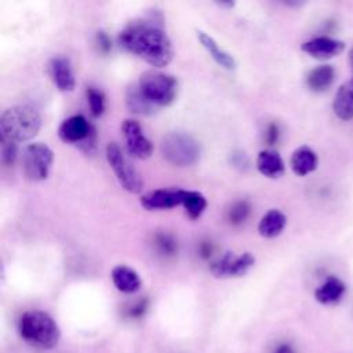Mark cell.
<instances>
[{"instance_id":"cell-31","label":"cell","mask_w":353,"mask_h":353,"mask_svg":"<svg viewBox=\"0 0 353 353\" xmlns=\"http://www.w3.org/2000/svg\"><path fill=\"white\" fill-rule=\"evenodd\" d=\"M349 61H350V66H352V69H353V48H352V51H350V55H349Z\"/></svg>"},{"instance_id":"cell-3","label":"cell","mask_w":353,"mask_h":353,"mask_svg":"<svg viewBox=\"0 0 353 353\" xmlns=\"http://www.w3.org/2000/svg\"><path fill=\"white\" fill-rule=\"evenodd\" d=\"M41 128L39 112L29 105L7 108L0 117V137L15 143L33 139Z\"/></svg>"},{"instance_id":"cell-30","label":"cell","mask_w":353,"mask_h":353,"mask_svg":"<svg viewBox=\"0 0 353 353\" xmlns=\"http://www.w3.org/2000/svg\"><path fill=\"white\" fill-rule=\"evenodd\" d=\"M218 6H219V7H228V8H232V7L234 6V3H233V1H221V3H218Z\"/></svg>"},{"instance_id":"cell-20","label":"cell","mask_w":353,"mask_h":353,"mask_svg":"<svg viewBox=\"0 0 353 353\" xmlns=\"http://www.w3.org/2000/svg\"><path fill=\"white\" fill-rule=\"evenodd\" d=\"M287 225V216L283 211L272 208L269 210L258 223V232L265 239H274L280 236Z\"/></svg>"},{"instance_id":"cell-7","label":"cell","mask_w":353,"mask_h":353,"mask_svg":"<svg viewBox=\"0 0 353 353\" xmlns=\"http://www.w3.org/2000/svg\"><path fill=\"white\" fill-rule=\"evenodd\" d=\"M58 137L66 143L79 145L87 154L95 152V130L83 114H73L65 119L58 128Z\"/></svg>"},{"instance_id":"cell-5","label":"cell","mask_w":353,"mask_h":353,"mask_svg":"<svg viewBox=\"0 0 353 353\" xmlns=\"http://www.w3.org/2000/svg\"><path fill=\"white\" fill-rule=\"evenodd\" d=\"M138 85L154 106H170L178 92V83L172 74L160 70H146L141 74Z\"/></svg>"},{"instance_id":"cell-4","label":"cell","mask_w":353,"mask_h":353,"mask_svg":"<svg viewBox=\"0 0 353 353\" xmlns=\"http://www.w3.org/2000/svg\"><path fill=\"white\" fill-rule=\"evenodd\" d=\"M160 150L163 157L176 167L192 165L201 154L199 141L183 131H172L164 135L160 143Z\"/></svg>"},{"instance_id":"cell-2","label":"cell","mask_w":353,"mask_h":353,"mask_svg":"<svg viewBox=\"0 0 353 353\" xmlns=\"http://www.w3.org/2000/svg\"><path fill=\"white\" fill-rule=\"evenodd\" d=\"M18 332L26 343L39 349H52L61 338L57 321L43 310L25 312L19 319Z\"/></svg>"},{"instance_id":"cell-17","label":"cell","mask_w":353,"mask_h":353,"mask_svg":"<svg viewBox=\"0 0 353 353\" xmlns=\"http://www.w3.org/2000/svg\"><path fill=\"white\" fill-rule=\"evenodd\" d=\"M256 168L266 178H280L285 171V164L281 156L273 149L261 150L256 156Z\"/></svg>"},{"instance_id":"cell-11","label":"cell","mask_w":353,"mask_h":353,"mask_svg":"<svg viewBox=\"0 0 353 353\" xmlns=\"http://www.w3.org/2000/svg\"><path fill=\"white\" fill-rule=\"evenodd\" d=\"M186 189L181 188H161L143 193L141 196V205L148 211L170 210L182 205Z\"/></svg>"},{"instance_id":"cell-1","label":"cell","mask_w":353,"mask_h":353,"mask_svg":"<svg viewBox=\"0 0 353 353\" xmlns=\"http://www.w3.org/2000/svg\"><path fill=\"white\" fill-rule=\"evenodd\" d=\"M119 44L154 68L167 66L174 57L172 43L156 17L127 23L119 34Z\"/></svg>"},{"instance_id":"cell-14","label":"cell","mask_w":353,"mask_h":353,"mask_svg":"<svg viewBox=\"0 0 353 353\" xmlns=\"http://www.w3.org/2000/svg\"><path fill=\"white\" fill-rule=\"evenodd\" d=\"M346 292V284L336 276H328L314 291V298L321 305H336Z\"/></svg>"},{"instance_id":"cell-15","label":"cell","mask_w":353,"mask_h":353,"mask_svg":"<svg viewBox=\"0 0 353 353\" xmlns=\"http://www.w3.org/2000/svg\"><path fill=\"white\" fill-rule=\"evenodd\" d=\"M332 110L341 120L353 119V77L338 87L332 101Z\"/></svg>"},{"instance_id":"cell-9","label":"cell","mask_w":353,"mask_h":353,"mask_svg":"<svg viewBox=\"0 0 353 353\" xmlns=\"http://www.w3.org/2000/svg\"><path fill=\"white\" fill-rule=\"evenodd\" d=\"M255 265V256L251 252H241L234 255L228 251L221 256L215 258L210 263V272L216 279L241 277L247 274Z\"/></svg>"},{"instance_id":"cell-21","label":"cell","mask_w":353,"mask_h":353,"mask_svg":"<svg viewBox=\"0 0 353 353\" xmlns=\"http://www.w3.org/2000/svg\"><path fill=\"white\" fill-rule=\"evenodd\" d=\"M335 80V69L331 65H319L306 74V85L313 92L327 91Z\"/></svg>"},{"instance_id":"cell-8","label":"cell","mask_w":353,"mask_h":353,"mask_svg":"<svg viewBox=\"0 0 353 353\" xmlns=\"http://www.w3.org/2000/svg\"><path fill=\"white\" fill-rule=\"evenodd\" d=\"M54 161L51 148L43 142L26 145L22 153V168L28 179L33 182L47 179Z\"/></svg>"},{"instance_id":"cell-13","label":"cell","mask_w":353,"mask_h":353,"mask_svg":"<svg viewBox=\"0 0 353 353\" xmlns=\"http://www.w3.org/2000/svg\"><path fill=\"white\" fill-rule=\"evenodd\" d=\"M48 74L59 91H73L76 79L68 57H54L48 63Z\"/></svg>"},{"instance_id":"cell-12","label":"cell","mask_w":353,"mask_h":353,"mask_svg":"<svg viewBox=\"0 0 353 353\" xmlns=\"http://www.w3.org/2000/svg\"><path fill=\"white\" fill-rule=\"evenodd\" d=\"M301 48L312 58L325 61L342 54L345 50V43L328 36H319L302 43Z\"/></svg>"},{"instance_id":"cell-28","label":"cell","mask_w":353,"mask_h":353,"mask_svg":"<svg viewBox=\"0 0 353 353\" xmlns=\"http://www.w3.org/2000/svg\"><path fill=\"white\" fill-rule=\"evenodd\" d=\"M272 353H296V350L290 342H280L273 347Z\"/></svg>"},{"instance_id":"cell-6","label":"cell","mask_w":353,"mask_h":353,"mask_svg":"<svg viewBox=\"0 0 353 353\" xmlns=\"http://www.w3.org/2000/svg\"><path fill=\"white\" fill-rule=\"evenodd\" d=\"M106 160L113 170L119 183L124 190L132 194H138L143 189V182L137 171V168L130 163V160L123 153L121 148L116 142H109L106 145Z\"/></svg>"},{"instance_id":"cell-16","label":"cell","mask_w":353,"mask_h":353,"mask_svg":"<svg viewBox=\"0 0 353 353\" xmlns=\"http://www.w3.org/2000/svg\"><path fill=\"white\" fill-rule=\"evenodd\" d=\"M290 165L295 175L306 176L317 168L319 157L312 148L302 145L292 152L290 159Z\"/></svg>"},{"instance_id":"cell-24","label":"cell","mask_w":353,"mask_h":353,"mask_svg":"<svg viewBox=\"0 0 353 353\" xmlns=\"http://www.w3.org/2000/svg\"><path fill=\"white\" fill-rule=\"evenodd\" d=\"M85 97L88 102L90 112L94 117H99L105 112V95L101 90L95 87H87L85 90Z\"/></svg>"},{"instance_id":"cell-18","label":"cell","mask_w":353,"mask_h":353,"mask_svg":"<svg viewBox=\"0 0 353 353\" xmlns=\"http://www.w3.org/2000/svg\"><path fill=\"white\" fill-rule=\"evenodd\" d=\"M110 277H112L113 285L120 292H124V294H134L142 285L139 274L132 268H130L127 265L114 266L112 269Z\"/></svg>"},{"instance_id":"cell-26","label":"cell","mask_w":353,"mask_h":353,"mask_svg":"<svg viewBox=\"0 0 353 353\" xmlns=\"http://www.w3.org/2000/svg\"><path fill=\"white\" fill-rule=\"evenodd\" d=\"M0 141H1V161L4 165H12L17 159V143L1 137H0Z\"/></svg>"},{"instance_id":"cell-25","label":"cell","mask_w":353,"mask_h":353,"mask_svg":"<svg viewBox=\"0 0 353 353\" xmlns=\"http://www.w3.org/2000/svg\"><path fill=\"white\" fill-rule=\"evenodd\" d=\"M250 212V204L247 201H237L229 210V221L232 223H241L247 219Z\"/></svg>"},{"instance_id":"cell-23","label":"cell","mask_w":353,"mask_h":353,"mask_svg":"<svg viewBox=\"0 0 353 353\" xmlns=\"http://www.w3.org/2000/svg\"><path fill=\"white\" fill-rule=\"evenodd\" d=\"M182 207L190 219H197L203 215L207 207V199L197 190H186Z\"/></svg>"},{"instance_id":"cell-10","label":"cell","mask_w":353,"mask_h":353,"mask_svg":"<svg viewBox=\"0 0 353 353\" xmlns=\"http://www.w3.org/2000/svg\"><path fill=\"white\" fill-rule=\"evenodd\" d=\"M121 132L128 153L132 157L145 160L153 153V143L145 135L141 124L134 119H125L121 123Z\"/></svg>"},{"instance_id":"cell-19","label":"cell","mask_w":353,"mask_h":353,"mask_svg":"<svg viewBox=\"0 0 353 353\" xmlns=\"http://www.w3.org/2000/svg\"><path fill=\"white\" fill-rule=\"evenodd\" d=\"M196 36H197V40L200 41V44L204 47V50L210 54V57L219 66H222L226 70H234L236 69L234 58L228 51L221 48L214 37H211L208 33H205L203 30H199V29L196 30Z\"/></svg>"},{"instance_id":"cell-27","label":"cell","mask_w":353,"mask_h":353,"mask_svg":"<svg viewBox=\"0 0 353 353\" xmlns=\"http://www.w3.org/2000/svg\"><path fill=\"white\" fill-rule=\"evenodd\" d=\"M97 40H98V46H99V48H101L102 51H109V50H110L112 44H110V39L108 37V34H106V33H103V32H98V34H97Z\"/></svg>"},{"instance_id":"cell-29","label":"cell","mask_w":353,"mask_h":353,"mask_svg":"<svg viewBox=\"0 0 353 353\" xmlns=\"http://www.w3.org/2000/svg\"><path fill=\"white\" fill-rule=\"evenodd\" d=\"M266 137H268V141H269L270 143H272V142H274V141L277 139V128H276L274 125H272V127L268 130Z\"/></svg>"},{"instance_id":"cell-22","label":"cell","mask_w":353,"mask_h":353,"mask_svg":"<svg viewBox=\"0 0 353 353\" xmlns=\"http://www.w3.org/2000/svg\"><path fill=\"white\" fill-rule=\"evenodd\" d=\"M125 106L135 114H152L156 106L143 95L138 84H132L125 91Z\"/></svg>"}]
</instances>
